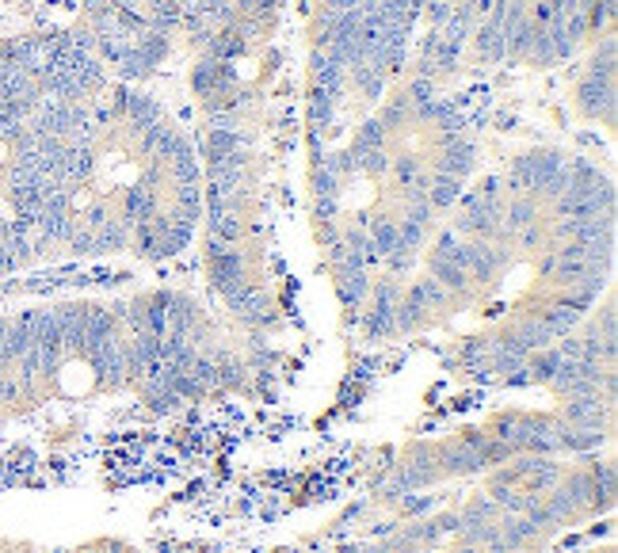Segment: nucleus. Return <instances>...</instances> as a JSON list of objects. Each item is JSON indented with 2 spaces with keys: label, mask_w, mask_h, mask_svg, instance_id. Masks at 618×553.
<instances>
[{
  "label": "nucleus",
  "mask_w": 618,
  "mask_h": 553,
  "mask_svg": "<svg viewBox=\"0 0 618 553\" xmlns=\"http://www.w3.org/2000/svg\"><path fill=\"white\" fill-rule=\"evenodd\" d=\"M576 103L584 115L592 119H604L607 126L614 122V81H595V77H584L576 88Z\"/></svg>",
  "instance_id": "f257e3e1"
},
{
  "label": "nucleus",
  "mask_w": 618,
  "mask_h": 553,
  "mask_svg": "<svg viewBox=\"0 0 618 553\" xmlns=\"http://www.w3.org/2000/svg\"><path fill=\"white\" fill-rule=\"evenodd\" d=\"M393 317H397V290L386 283V286H378V294H374V309H371V317H367V332H371L374 340L390 336V332H397Z\"/></svg>",
  "instance_id": "f03ea898"
},
{
  "label": "nucleus",
  "mask_w": 618,
  "mask_h": 553,
  "mask_svg": "<svg viewBox=\"0 0 618 553\" xmlns=\"http://www.w3.org/2000/svg\"><path fill=\"white\" fill-rule=\"evenodd\" d=\"M474 141L466 138H447L443 145V157H439V172L443 176H454V179H466L469 172H474Z\"/></svg>",
  "instance_id": "7ed1b4c3"
},
{
  "label": "nucleus",
  "mask_w": 618,
  "mask_h": 553,
  "mask_svg": "<svg viewBox=\"0 0 618 553\" xmlns=\"http://www.w3.org/2000/svg\"><path fill=\"white\" fill-rule=\"evenodd\" d=\"M122 115L134 122V131L141 134L145 126H153V122H160L165 119V111H160V103L153 100V96H145V92H126V100H122Z\"/></svg>",
  "instance_id": "20e7f679"
},
{
  "label": "nucleus",
  "mask_w": 618,
  "mask_h": 553,
  "mask_svg": "<svg viewBox=\"0 0 618 553\" xmlns=\"http://www.w3.org/2000/svg\"><path fill=\"white\" fill-rule=\"evenodd\" d=\"M343 84H348V69L336 65L324 50H317V53H314V88L329 92V96L336 100L340 92H343Z\"/></svg>",
  "instance_id": "39448f33"
},
{
  "label": "nucleus",
  "mask_w": 618,
  "mask_h": 553,
  "mask_svg": "<svg viewBox=\"0 0 618 553\" xmlns=\"http://www.w3.org/2000/svg\"><path fill=\"white\" fill-rule=\"evenodd\" d=\"M459 188H462V179L435 172L428 179V202H431V210H447L450 202H459Z\"/></svg>",
  "instance_id": "423d86ee"
},
{
  "label": "nucleus",
  "mask_w": 618,
  "mask_h": 553,
  "mask_svg": "<svg viewBox=\"0 0 618 553\" xmlns=\"http://www.w3.org/2000/svg\"><path fill=\"white\" fill-rule=\"evenodd\" d=\"M371 150H386V126H381L378 119H367L355 131V141H352V160L359 157V153H371Z\"/></svg>",
  "instance_id": "0eeeda50"
},
{
  "label": "nucleus",
  "mask_w": 618,
  "mask_h": 553,
  "mask_svg": "<svg viewBox=\"0 0 618 553\" xmlns=\"http://www.w3.org/2000/svg\"><path fill=\"white\" fill-rule=\"evenodd\" d=\"M478 53L485 62H500L504 58V31H500V24H493V20H485L481 27H478Z\"/></svg>",
  "instance_id": "6e6552de"
},
{
  "label": "nucleus",
  "mask_w": 618,
  "mask_h": 553,
  "mask_svg": "<svg viewBox=\"0 0 618 553\" xmlns=\"http://www.w3.org/2000/svg\"><path fill=\"white\" fill-rule=\"evenodd\" d=\"M409 298H412L416 306H420V309H435V306H443V302H447V286H443L439 279H431V275H428V279H416V286L409 290Z\"/></svg>",
  "instance_id": "1a4fd4ad"
},
{
  "label": "nucleus",
  "mask_w": 618,
  "mask_h": 553,
  "mask_svg": "<svg viewBox=\"0 0 618 553\" xmlns=\"http://www.w3.org/2000/svg\"><path fill=\"white\" fill-rule=\"evenodd\" d=\"M588 77H595V81H614V39H607L604 46L592 53Z\"/></svg>",
  "instance_id": "9d476101"
},
{
  "label": "nucleus",
  "mask_w": 618,
  "mask_h": 553,
  "mask_svg": "<svg viewBox=\"0 0 618 553\" xmlns=\"http://www.w3.org/2000/svg\"><path fill=\"white\" fill-rule=\"evenodd\" d=\"M333 96H329V92H321V88H314V92H309V122H314V126H324V122H329L333 119Z\"/></svg>",
  "instance_id": "9b49d317"
},
{
  "label": "nucleus",
  "mask_w": 618,
  "mask_h": 553,
  "mask_svg": "<svg viewBox=\"0 0 618 553\" xmlns=\"http://www.w3.org/2000/svg\"><path fill=\"white\" fill-rule=\"evenodd\" d=\"M412 115V103H409V96H397V100H390L386 103V111H381V126H386V131H393V126H401L405 119Z\"/></svg>",
  "instance_id": "f8f14e48"
},
{
  "label": "nucleus",
  "mask_w": 618,
  "mask_h": 553,
  "mask_svg": "<svg viewBox=\"0 0 618 553\" xmlns=\"http://www.w3.org/2000/svg\"><path fill=\"white\" fill-rule=\"evenodd\" d=\"M393 176L401 179V183H412L416 176H420V164H416L412 157H397V160H393Z\"/></svg>",
  "instance_id": "ddd939ff"
}]
</instances>
